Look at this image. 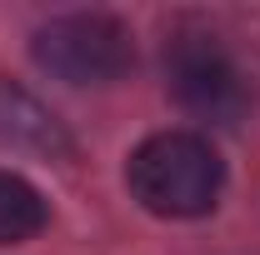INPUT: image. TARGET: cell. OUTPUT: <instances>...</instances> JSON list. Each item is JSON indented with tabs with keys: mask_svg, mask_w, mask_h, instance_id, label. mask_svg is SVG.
<instances>
[{
	"mask_svg": "<svg viewBox=\"0 0 260 255\" xmlns=\"http://www.w3.org/2000/svg\"><path fill=\"white\" fill-rule=\"evenodd\" d=\"M165 75H170V90L180 95L185 110L195 115H210V120H230L240 115L245 90H240V75L230 55L215 45V35H175L165 45Z\"/></svg>",
	"mask_w": 260,
	"mask_h": 255,
	"instance_id": "cell-3",
	"label": "cell"
},
{
	"mask_svg": "<svg viewBox=\"0 0 260 255\" xmlns=\"http://www.w3.org/2000/svg\"><path fill=\"white\" fill-rule=\"evenodd\" d=\"M45 220H50L45 195L35 190L25 175L0 170V245H20V240L40 235Z\"/></svg>",
	"mask_w": 260,
	"mask_h": 255,
	"instance_id": "cell-4",
	"label": "cell"
},
{
	"mask_svg": "<svg viewBox=\"0 0 260 255\" xmlns=\"http://www.w3.org/2000/svg\"><path fill=\"white\" fill-rule=\"evenodd\" d=\"M130 195L165 220H190L215 205V195L225 185V165L215 155V145L195 130H160L150 140L135 145L125 165Z\"/></svg>",
	"mask_w": 260,
	"mask_h": 255,
	"instance_id": "cell-1",
	"label": "cell"
},
{
	"mask_svg": "<svg viewBox=\"0 0 260 255\" xmlns=\"http://www.w3.org/2000/svg\"><path fill=\"white\" fill-rule=\"evenodd\" d=\"M35 60L65 85H110L135 65V45L130 30L115 15L100 10H75V15H55L50 25L35 30Z\"/></svg>",
	"mask_w": 260,
	"mask_h": 255,
	"instance_id": "cell-2",
	"label": "cell"
}]
</instances>
